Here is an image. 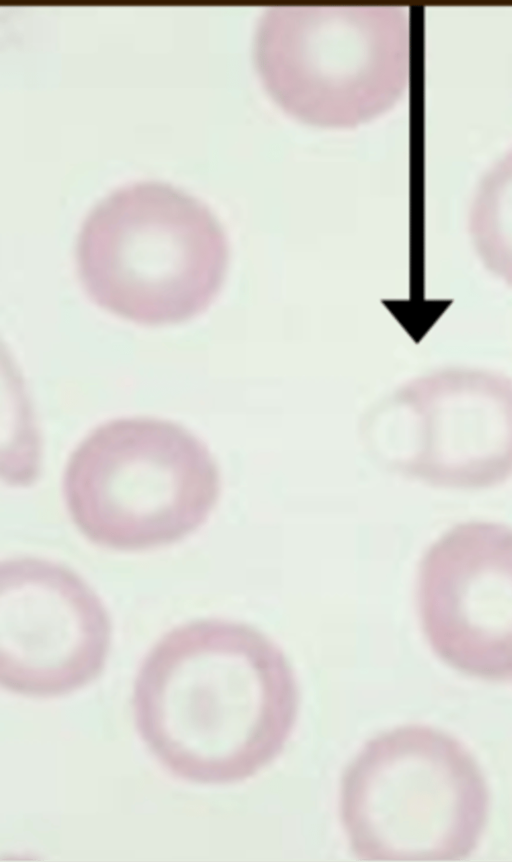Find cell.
<instances>
[{
    "mask_svg": "<svg viewBox=\"0 0 512 862\" xmlns=\"http://www.w3.org/2000/svg\"><path fill=\"white\" fill-rule=\"evenodd\" d=\"M137 730L171 773L200 784L244 780L273 761L296 721L282 651L248 626L202 620L171 630L141 664Z\"/></svg>",
    "mask_w": 512,
    "mask_h": 862,
    "instance_id": "6da1fadb",
    "label": "cell"
},
{
    "mask_svg": "<svg viewBox=\"0 0 512 862\" xmlns=\"http://www.w3.org/2000/svg\"><path fill=\"white\" fill-rule=\"evenodd\" d=\"M76 258L95 304L132 322L168 325L209 306L226 250L204 203L170 184L143 181L118 188L93 207Z\"/></svg>",
    "mask_w": 512,
    "mask_h": 862,
    "instance_id": "7a4b0ae2",
    "label": "cell"
},
{
    "mask_svg": "<svg viewBox=\"0 0 512 862\" xmlns=\"http://www.w3.org/2000/svg\"><path fill=\"white\" fill-rule=\"evenodd\" d=\"M480 770L450 736L406 726L370 740L344 773L341 816L353 851L369 861H452L484 828Z\"/></svg>",
    "mask_w": 512,
    "mask_h": 862,
    "instance_id": "3957f363",
    "label": "cell"
},
{
    "mask_svg": "<svg viewBox=\"0 0 512 862\" xmlns=\"http://www.w3.org/2000/svg\"><path fill=\"white\" fill-rule=\"evenodd\" d=\"M261 81L292 116L345 127L390 108L409 80V14L399 5H276L254 33Z\"/></svg>",
    "mask_w": 512,
    "mask_h": 862,
    "instance_id": "277c9868",
    "label": "cell"
},
{
    "mask_svg": "<svg viewBox=\"0 0 512 862\" xmlns=\"http://www.w3.org/2000/svg\"><path fill=\"white\" fill-rule=\"evenodd\" d=\"M63 492L74 523L90 541L139 551L197 530L216 503L219 476L206 447L183 427L119 419L76 448Z\"/></svg>",
    "mask_w": 512,
    "mask_h": 862,
    "instance_id": "5b68a950",
    "label": "cell"
},
{
    "mask_svg": "<svg viewBox=\"0 0 512 862\" xmlns=\"http://www.w3.org/2000/svg\"><path fill=\"white\" fill-rule=\"evenodd\" d=\"M110 621L95 592L74 572L39 558L0 564V682L26 696L54 697L101 672Z\"/></svg>",
    "mask_w": 512,
    "mask_h": 862,
    "instance_id": "8992f818",
    "label": "cell"
},
{
    "mask_svg": "<svg viewBox=\"0 0 512 862\" xmlns=\"http://www.w3.org/2000/svg\"><path fill=\"white\" fill-rule=\"evenodd\" d=\"M418 607L434 653L454 669L512 681V529L469 522L422 559Z\"/></svg>",
    "mask_w": 512,
    "mask_h": 862,
    "instance_id": "52a82bcc",
    "label": "cell"
},
{
    "mask_svg": "<svg viewBox=\"0 0 512 862\" xmlns=\"http://www.w3.org/2000/svg\"><path fill=\"white\" fill-rule=\"evenodd\" d=\"M468 226L483 264L512 286V147L480 179Z\"/></svg>",
    "mask_w": 512,
    "mask_h": 862,
    "instance_id": "ba28073f",
    "label": "cell"
}]
</instances>
